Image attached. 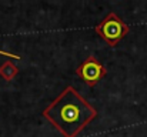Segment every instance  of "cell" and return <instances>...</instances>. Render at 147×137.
Listing matches in <instances>:
<instances>
[{
    "label": "cell",
    "instance_id": "obj_1",
    "mask_svg": "<svg viewBox=\"0 0 147 137\" xmlns=\"http://www.w3.org/2000/svg\"><path fill=\"white\" fill-rule=\"evenodd\" d=\"M43 114L64 137H76L97 116V111L73 87H67Z\"/></svg>",
    "mask_w": 147,
    "mask_h": 137
},
{
    "label": "cell",
    "instance_id": "obj_4",
    "mask_svg": "<svg viewBox=\"0 0 147 137\" xmlns=\"http://www.w3.org/2000/svg\"><path fill=\"white\" fill-rule=\"evenodd\" d=\"M0 54H1V56H6V57H13V59H20V57H19L17 54H11V53H6V51H1V50H0Z\"/></svg>",
    "mask_w": 147,
    "mask_h": 137
},
{
    "label": "cell",
    "instance_id": "obj_3",
    "mask_svg": "<svg viewBox=\"0 0 147 137\" xmlns=\"http://www.w3.org/2000/svg\"><path fill=\"white\" fill-rule=\"evenodd\" d=\"M77 74H79L89 86H94L98 80L106 74V69L98 63L94 57H89V59L77 69Z\"/></svg>",
    "mask_w": 147,
    "mask_h": 137
},
{
    "label": "cell",
    "instance_id": "obj_2",
    "mask_svg": "<svg viewBox=\"0 0 147 137\" xmlns=\"http://www.w3.org/2000/svg\"><path fill=\"white\" fill-rule=\"evenodd\" d=\"M96 32L109 46H116L129 33V26L114 13H110L97 27Z\"/></svg>",
    "mask_w": 147,
    "mask_h": 137
}]
</instances>
